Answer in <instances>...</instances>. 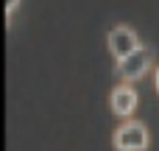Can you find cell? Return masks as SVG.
I'll use <instances>...</instances> for the list:
<instances>
[{
  "mask_svg": "<svg viewBox=\"0 0 159 151\" xmlns=\"http://www.w3.org/2000/svg\"><path fill=\"white\" fill-rule=\"evenodd\" d=\"M148 62H151L148 50H145V48H140V50H134L131 56H126V59H120V62H117V73H120L123 78L134 81V78H140V76L148 70Z\"/></svg>",
  "mask_w": 159,
  "mask_h": 151,
  "instance_id": "3",
  "label": "cell"
},
{
  "mask_svg": "<svg viewBox=\"0 0 159 151\" xmlns=\"http://www.w3.org/2000/svg\"><path fill=\"white\" fill-rule=\"evenodd\" d=\"M145 146H148V129L137 120H129L115 132V149L117 151H143Z\"/></svg>",
  "mask_w": 159,
  "mask_h": 151,
  "instance_id": "1",
  "label": "cell"
},
{
  "mask_svg": "<svg viewBox=\"0 0 159 151\" xmlns=\"http://www.w3.org/2000/svg\"><path fill=\"white\" fill-rule=\"evenodd\" d=\"M17 3H20V0H6V14H14V8H17Z\"/></svg>",
  "mask_w": 159,
  "mask_h": 151,
  "instance_id": "5",
  "label": "cell"
},
{
  "mask_svg": "<svg viewBox=\"0 0 159 151\" xmlns=\"http://www.w3.org/2000/svg\"><path fill=\"white\" fill-rule=\"evenodd\" d=\"M157 90H159V70H157Z\"/></svg>",
  "mask_w": 159,
  "mask_h": 151,
  "instance_id": "6",
  "label": "cell"
},
{
  "mask_svg": "<svg viewBox=\"0 0 159 151\" xmlns=\"http://www.w3.org/2000/svg\"><path fill=\"white\" fill-rule=\"evenodd\" d=\"M134 106H137V92L131 90V87H117L115 92H112V109L117 112V115H131L134 112Z\"/></svg>",
  "mask_w": 159,
  "mask_h": 151,
  "instance_id": "4",
  "label": "cell"
},
{
  "mask_svg": "<svg viewBox=\"0 0 159 151\" xmlns=\"http://www.w3.org/2000/svg\"><path fill=\"white\" fill-rule=\"evenodd\" d=\"M109 48H112V53H115L117 62H120V59L131 56L134 50H140V42H137V36H134L131 28L120 25V28H112V31H109Z\"/></svg>",
  "mask_w": 159,
  "mask_h": 151,
  "instance_id": "2",
  "label": "cell"
}]
</instances>
